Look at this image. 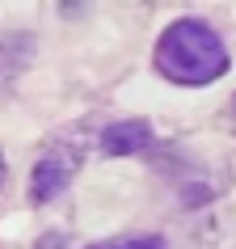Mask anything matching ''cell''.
<instances>
[{
    "instance_id": "obj_1",
    "label": "cell",
    "mask_w": 236,
    "mask_h": 249,
    "mask_svg": "<svg viewBox=\"0 0 236 249\" xmlns=\"http://www.w3.org/2000/svg\"><path fill=\"white\" fill-rule=\"evenodd\" d=\"M156 68L160 76L177 80V85H211L228 72V51H223L219 34L194 17L173 21L156 42Z\"/></svg>"
},
{
    "instance_id": "obj_2",
    "label": "cell",
    "mask_w": 236,
    "mask_h": 249,
    "mask_svg": "<svg viewBox=\"0 0 236 249\" xmlns=\"http://www.w3.org/2000/svg\"><path fill=\"white\" fill-rule=\"evenodd\" d=\"M72 182V157L64 152H51V157H42L34 165V178H30V198L34 203H51L64 186Z\"/></svg>"
},
{
    "instance_id": "obj_3",
    "label": "cell",
    "mask_w": 236,
    "mask_h": 249,
    "mask_svg": "<svg viewBox=\"0 0 236 249\" xmlns=\"http://www.w3.org/2000/svg\"><path fill=\"white\" fill-rule=\"evenodd\" d=\"M101 148L114 152V157H127V152H144L152 148V127L144 118H127V123H114L101 131Z\"/></svg>"
},
{
    "instance_id": "obj_4",
    "label": "cell",
    "mask_w": 236,
    "mask_h": 249,
    "mask_svg": "<svg viewBox=\"0 0 236 249\" xmlns=\"http://www.w3.org/2000/svg\"><path fill=\"white\" fill-rule=\"evenodd\" d=\"M89 249H165V241H160L156 232H148V236H114V241H97V245Z\"/></svg>"
},
{
    "instance_id": "obj_5",
    "label": "cell",
    "mask_w": 236,
    "mask_h": 249,
    "mask_svg": "<svg viewBox=\"0 0 236 249\" xmlns=\"http://www.w3.org/2000/svg\"><path fill=\"white\" fill-rule=\"evenodd\" d=\"M34 249H67V241L59 232H47V236H38V241H34Z\"/></svg>"
},
{
    "instance_id": "obj_6",
    "label": "cell",
    "mask_w": 236,
    "mask_h": 249,
    "mask_svg": "<svg viewBox=\"0 0 236 249\" xmlns=\"http://www.w3.org/2000/svg\"><path fill=\"white\" fill-rule=\"evenodd\" d=\"M84 4H89V0H59V13H64V17H76Z\"/></svg>"
},
{
    "instance_id": "obj_7",
    "label": "cell",
    "mask_w": 236,
    "mask_h": 249,
    "mask_svg": "<svg viewBox=\"0 0 236 249\" xmlns=\"http://www.w3.org/2000/svg\"><path fill=\"white\" fill-rule=\"evenodd\" d=\"M4 173H9V169H4V157H0V186H4Z\"/></svg>"
}]
</instances>
